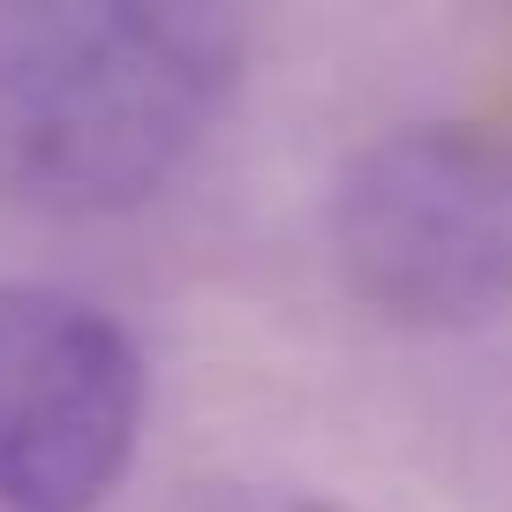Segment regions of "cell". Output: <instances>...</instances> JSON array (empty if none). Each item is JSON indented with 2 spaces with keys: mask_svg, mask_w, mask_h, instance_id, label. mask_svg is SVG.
I'll return each mask as SVG.
<instances>
[{
  "mask_svg": "<svg viewBox=\"0 0 512 512\" xmlns=\"http://www.w3.org/2000/svg\"><path fill=\"white\" fill-rule=\"evenodd\" d=\"M241 83V23L211 0H0V204L136 211L189 166Z\"/></svg>",
  "mask_w": 512,
  "mask_h": 512,
  "instance_id": "1",
  "label": "cell"
},
{
  "mask_svg": "<svg viewBox=\"0 0 512 512\" xmlns=\"http://www.w3.org/2000/svg\"><path fill=\"white\" fill-rule=\"evenodd\" d=\"M347 294L400 332L512 317V144L490 128H400L332 189Z\"/></svg>",
  "mask_w": 512,
  "mask_h": 512,
  "instance_id": "2",
  "label": "cell"
},
{
  "mask_svg": "<svg viewBox=\"0 0 512 512\" xmlns=\"http://www.w3.org/2000/svg\"><path fill=\"white\" fill-rule=\"evenodd\" d=\"M144 437V354L121 317L0 279V512H98Z\"/></svg>",
  "mask_w": 512,
  "mask_h": 512,
  "instance_id": "3",
  "label": "cell"
},
{
  "mask_svg": "<svg viewBox=\"0 0 512 512\" xmlns=\"http://www.w3.org/2000/svg\"><path fill=\"white\" fill-rule=\"evenodd\" d=\"M166 512H362V505L279 482V475H189L166 497Z\"/></svg>",
  "mask_w": 512,
  "mask_h": 512,
  "instance_id": "4",
  "label": "cell"
}]
</instances>
